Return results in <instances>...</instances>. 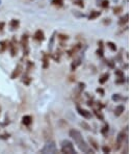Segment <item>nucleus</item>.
Listing matches in <instances>:
<instances>
[{
    "label": "nucleus",
    "instance_id": "obj_1",
    "mask_svg": "<svg viewBox=\"0 0 134 154\" xmlns=\"http://www.w3.org/2000/svg\"><path fill=\"white\" fill-rule=\"evenodd\" d=\"M69 135L74 140L75 144L77 145L79 150L82 151L83 153H94L95 152V151L86 144L84 139H83L82 135H81L80 131H78L77 129H71V130L69 131Z\"/></svg>",
    "mask_w": 134,
    "mask_h": 154
},
{
    "label": "nucleus",
    "instance_id": "obj_2",
    "mask_svg": "<svg viewBox=\"0 0 134 154\" xmlns=\"http://www.w3.org/2000/svg\"><path fill=\"white\" fill-rule=\"evenodd\" d=\"M127 134H128V127H125L122 131H120L119 134H117V139H115V150H120L122 147V145L124 144V141L127 139Z\"/></svg>",
    "mask_w": 134,
    "mask_h": 154
},
{
    "label": "nucleus",
    "instance_id": "obj_3",
    "mask_svg": "<svg viewBox=\"0 0 134 154\" xmlns=\"http://www.w3.org/2000/svg\"><path fill=\"white\" fill-rule=\"evenodd\" d=\"M60 151L62 153H67V154H75L76 150L74 148L73 143H71L69 140H63L61 142V149Z\"/></svg>",
    "mask_w": 134,
    "mask_h": 154
},
{
    "label": "nucleus",
    "instance_id": "obj_4",
    "mask_svg": "<svg viewBox=\"0 0 134 154\" xmlns=\"http://www.w3.org/2000/svg\"><path fill=\"white\" fill-rule=\"evenodd\" d=\"M41 153H58V149L54 141H49L44 145L40 151Z\"/></svg>",
    "mask_w": 134,
    "mask_h": 154
},
{
    "label": "nucleus",
    "instance_id": "obj_5",
    "mask_svg": "<svg viewBox=\"0 0 134 154\" xmlns=\"http://www.w3.org/2000/svg\"><path fill=\"white\" fill-rule=\"evenodd\" d=\"M28 40H29V37L28 35L24 33L21 38V41H20V44H21V47L23 49V56H27L30 52V49H29V46H28Z\"/></svg>",
    "mask_w": 134,
    "mask_h": 154
},
{
    "label": "nucleus",
    "instance_id": "obj_6",
    "mask_svg": "<svg viewBox=\"0 0 134 154\" xmlns=\"http://www.w3.org/2000/svg\"><path fill=\"white\" fill-rule=\"evenodd\" d=\"M16 45H17V40L14 37L12 38V42H8V48H10L11 56H12V57H15L18 53V49H17V47H16Z\"/></svg>",
    "mask_w": 134,
    "mask_h": 154
},
{
    "label": "nucleus",
    "instance_id": "obj_7",
    "mask_svg": "<svg viewBox=\"0 0 134 154\" xmlns=\"http://www.w3.org/2000/svg\"><path fill=\"white\" fill-rule=\"evenodd\" d=\"M82 47H83V45L80 44V43H79V44L74 45V46L72 47V48L70 49V50L67 51L68 56H69V57H73V56L77 53V52H79V51L81 50V49H82Z\"/></svg>",
    "mask_w": 134,
    "mask_h": 154
},
{
    "label": "nucleus",
    "instance_id": "obj_8",
    "mask_svg": "<svg viewBox=\"0 0 134 154\" xmlns=\"http://www.w3.org/2000/svg\"><path fill=\"white\" fill-rule=\"evenodd\" d=\"M76 110H77V112H78L81 117L84 118V119H92V117H93L92 112H88V110H86V109H83V108L80 107L79 105L76 106Z\"/></svg>",
    "mask_w": 134,
    "mask_h": 154
},
{
    "label": "nucleus",
    "instance_id": "obj_9",
    "mask_svg": "<svg viewBox=\"0 0 134 154\" xmlns=\"http://www.w3.org/2000/svg\"><path fill=\"white\" fill-rule=\"evenodd\" d=\"M33 40L37 41V42H38V43H42L43 41L45 40L44 31H43L42 29H38V30L35 32V35H33Z\"/></svg>",
    "mask_w": 134,
    "mask_h": 154
},
{
    "label": "nucleus",
    "instance_id": "obj_10",
    "mask_svg": "<svg viewBox=\"0 0 134 154\" xmlns=\"http://www.w3.org/2000/svg\"><path fill=\"white\" fill-rule=\"evenodd\" d=\"M42 68L43 69H48L49 68V54L46 53V52H43L42 54Z\"/></svg>",
    "mask_w": 134,
    "mask_h": 154
},
{
    "label": "nucleus",
    "instance_id": "obj_11",
    "mask_svg": "<svg viewBox=\"0 0 134 154\" xmlns=\"http://www.w3.org/2000/svg\"><path fill=\"white\" fill-rule=\"evenodd\" d=\"M22 70H23V68H22L21 65H18L17 67L15 68V70L12 72V74H11V78L12 79H16L17 77L20 76V74L22 73Z\"/></svg>",
    "mask_w": 134,
    "mask_h": 154
},
{
    "label": "nucleus",
    "instance_id": "obj_12",
    "mask_svg": "<svg viewBox=\"0 0 134 154\" xmlns=\"http://www.w3.org/2000/svg\"><path fill=\"white\" fill-rule=\"evenodd\" d=\"M33 118L30 115H25L22 117V124L25 126H30L32 124Z\"/></svg>",
    "mask_w": 134,
    "mask_h": 154
},
{
    "label": "nucleus",
    "instance_id": "obj_13",
    "mask_svg": "<svg viewBox=\"0 0 134 154\" xmlns=\"http://www.w3.org/2000/svg\"><path fill=\"white\" fill-rule=\"evenodd\" d=\"M88 142H90V148H92L93 150H94V151L99 150V144H98V142L94 139V137H88Z\"/></svg>",
    "mask_w": 134,
    "mask_h": 154
},
{
    "label": "nucleus",
    "instance_id": "obj_14",
    "mask_svg": "<svg viewBox=\"0 0 134 154\" xmlns=\"http://www.w3.org/2000/svg\"><path fill=\"white\" fill-rule=\"evenodd\" d=\"M81 63H82V57H79V58H77V60H73V62H72V64H71V71L74 72L75 70H76L77 68L81 65Z\"/></svg>",
    "mask_w": 134,
    "mask_h": 154
},
{
    "label": "nucleus",
    "instance_id": "obj_15",
    "mask_svg": "<svg viewBox=\"0 0 134 154\" xmlns=\"http://www.w3.org/2000/svg\"><path fill=\"white\" fill-rule=\"evenodd\" d=\"M20 26V21L18 19H13L11 20L10 22V27H11V30H17Z\"/></svg>",
    "mask_w": 134,
    "mask_h": 154
},
{
    "label": "nucleus",
    "instance_id": "obj_16",
    "mask_svg": "<svg viewBox=\"0 0 134 154\" xmlns=\"http://www.w3.org/2000/svg\"><path fill=\"white\" fill-rule=\"evenodd\" d=\"M8 41L6 40H2L0 41V53H3L8 50Z\"/></svg>",
    "mask_w": 134,
    "mask_h": 154
},
{
    "label": "nucleus",
    "instance_id": "obj_17",
    "mask_svg": "<svg viewBox=\"0 0 134 154\" xmlns=\"http://www.w3.org/2000/svg\"><path fill=\"white\" fill-rule=\"evenodd\" d=\"M55 37H56V32H53L51 35V38H50L49 40V43H48V50L51 52L52 49H53L54 47V43H55Z\"/></svg>",
    "mask_w": 134,
    "mask_h": 154
},
{
    "label": "nucleus",
    "instance_id": "obj_18",
    "mask_svg": "<svg viewBox=\"0 0 134 154\" xmlns=\"http://www.w3.org/2000/svg\"><path fill=\"white\" fill-rule=\"evenodd\" d=\"M128 21H129V14H125L123 17L120 18V20H119V25L120 26H124V25H126L127 23H128Z\"/></svg>",
    "mask_w": 134,
    "mask_h": 154
},
{
    "label": "nucleus",
    "instance_id": "obj_19",
    "mask_svg": "<svg viewBox=\"0 0 134 154\" xmlns=\"http://www.w3.org/2000/svg\"><path fill=\"white\" fill-rule=\"evenodd\" d=\"M111 99H112V101H114V102H120V101H127L128 100V98L127 97H122V95L120 94H113L112 97H111Z\"/></svg>",
    "mask_w": 134,
    "mask_h": 154
},
{
    "label": "nucleus",
    "instance_id": "obj_20",
    "mask_svg": "<svg viewBox=\"0 0 134 154\" xmlns=\"http://www.w3.org/2000/svg\"><path fill=\"white\" fill-rule=\"evenodd\" d=\"M101 12L100 11H92L90 14L88 15V20H95L97 18H99L101 16Z\"/></svg>",
    "mask_w": 134,
    "mask_h": 154
},
{
    "label": "nucleus",
    "instance_id": "obj_21",
    "mask_svg": "<svg viewBox=\"0 0 134 154\" xmlns=\"http://www.w3.org/2000/svg\"><path fill=\"white\" fill-rule=\"evenodd\" d=\"M125 112V106L124 105H117L114 108V116L115 117H120L123 112Z\"/></svg>",
    "mask_w": 134,
    "mask_h": 154
},
{
    "label": "nucleus",
    "instance_id": "obj_22",
    "mask_svg": "<svg viewBox=\"0 0 134 154\" xmlns=\"http://www.w3.org/2000/svg\"><path fill=\"white\" fill-rule=\"evenodd\" d=\"M109 77H110V74L108 73V72H107V73H104L103 75H102L99 78V83H100V85H104V83L107 82V81H108Z\"/></svg>",
    "mask_w": 134,
    "mask_h": 154
},
{
    "label": "nucleus",
    "instance_id": "obj_23",
    "mask_svg": "<svg viewBox=\"0 0 134 154\" xmlns=\"http://www.w3.org/2000/svg\"><path fill=\"white\" fill-rule=\"evenodd\" d=\"M31 81H32V78H31L30 76H28V74L24 73L23 79H22V82H23L25 85H29L31 83Z\"/></svg>",
    "mask_w": 134,
    "mask_h": 154
},
{
    "label": "nucleus",
    "instance_id": "obj_24",
    "mask_svg": "<svg viewBox=\"0 0 134 154\" xmlns=\"http://www.w3.org/2000/svg\"><path fill=\"white\" fill-rule=\"evenodd\" d=\"M100 132L102 133V134L104 135V137H107L108 132H109V124L108 123H105V125H104V127L100 130Z\"/></svg>",
    "mask_w": 134,
    "mask_h": 154
},
{
    "label": "nucleus",
    "instance_id": "obj_25",
    "mask_svg": "<svg viewBox=\"0 0 134 154\" xmlns=\"http://www.w3.org/2000/svg\"><path fill=\"white\" fill-rule=\"evenodd\" d=\"M106 46L108 47V48L110 49V51H112V52H115L117 51V45L114 44L113 42H110V41H108L107 43H106Z\"/></svg>",
    "mask_w": 134,
    "mask_h": 154
},
{
    "label": "nucleus",
    "instance_id": "obj_26",
    "mask_svg": "<svg viewBox=\"0 0 134 154\" xmlns=\"http://www.w3.org/2000/svg\"><path fill=\"white\" fill-rule=\"evenodd\" d=\"M100 5H101L102 8H104V10H108L109 8V0H101V2H100Z\"/></svg>",
    "mask_w": 134,
    "mask_h": 154
},
{
    "label": "nucleus",
    "instance_id": "obj_27",
    "mask_svg": "<svg viewBox=\"0 0 134 154\" xmlns=\"http://www.w3.org/2000/svg\"><path fill=\"white\" fill-rule=\"evenodd\" d=\"M33 68H35V63H32L31 60H28V62H27L26 72H25V73H26V74H29V72H30L31 70L33 69Z\"/></svg>",
    "mask_w": 134,
    "mask_h": 154
},
{
    "label": "nucleus",
    "instance_id": "obj_28",
    "mask_svg": "<svg viewBox=\"0 0 134 154\" xmlns=\"http://www.w3.org/2000/svg\"><path fill=\"white\" fill-rule=\"evenodd\" d=\"M51 2L56 8H61V6H63V0H51Z\"/></svg>",
    "mask_w": 134,
    "mask_h": 154
},
{
    "label": "nucleus",
    "instance_id": "obj_29",
    "mask_svg": "<svg viewBox=\"0 0 134 154\" xmlns=\"http://www.w3.org/2000/svg\"><path fill=\"white\" fill-rule=\"evenodd\" d=\"M57 38H58V40L61 41V42H65V41H68L70 38L69 35H63V33H58Z\"/></svg>",
    "mask_w": 134,
    "mask_h": 154
},
{
    "label": "nucleus",
    "instance_id": "obj_30",
    "mask_svg": "<svg viewBox=\"0 0 134 154\" xmlns=\"http://www.w3.org/2000/svg\"><path fill=\"white\" fill-rule=\"evenodd\" d=\"M112 11H113V14H114V15H119V14H121L123 12V6L115 5L114 8H112Z\"/></svg>",
    "mask_w": 134,
    "mask_h": 154
},
{
    "label": "nucleus",
    "instance_id": "obj_31",
    "mask_svg": "<svg viewBox=\"0 0 134 154\" xmlns=\"http://www.w3.org/2000/svg\"><path fill=\"white\" fill-rule=\"evenodd\" d=\"M104 46H99V48H98V50L96 51L97 55L99 56V57H103L104 56V49H103Z\"/></svg>",
    "mask_w": 134,
    "mask_h": 154
},
{
    "label": "nucleus",
    "instance_id": "obj_32",
    "mask_svg": "<svg viewBox=\"0 0 134 154\" xmlns=\"http://www.w3.org/2000/svg\"><path fill=\"white\" fill-rule=\"evenodd\" d=\"M94 114H95V116H96V117H97L99 120H101V121H104V116L102 115V112H100V110L94 109Z\"/></svg>",
    "mask_w": 134,
    "mask_h": 154
},
{
    "label": "nucleus",
    "instance_id": "obj_33",
    "mask_svg": "<svg viewBox=\"0 0 134 154\" xmlns=\"http://www.w3.org/2000/svg\"><path fill=\"white\" fill-rule=\"evenodd\" d=\"M73 3L75 5L79 6V8H84V3H83V0H73Z\"/></svg>",
    "mask_w": 134,
    "mask_h": 154
},
{
    "label": "nucleus",
    "instance_id": "obj_34",
    "mask_svg": "<svg viewBox=\"0 0 134 154\" xmlns=\"http://www.w3.org/2000/svg\"><path fill=\"white\" fill-rule=\"evenodd\" d=\"M60 56H61V53L58 51V52H56L55 54H53V55H52V57H53V60H55L56 63H59L60 62Z\"/></svg>",
    "mask_w": 134,
    "mask_h": 154
},
{
    "label": "nucleus",
    "instance_id": "obj_35",
    "mask_svg": "<svg viewBox=\"0 0 134 154\" xmlns=\"http://www.w3.org/2000/svg\"><path fill=\"white\" fill-rule=\"evenodd\" d=\"M105 64L107 65L109 68H111V69H114L115 68V64L112 60H105Z\"/></svg>",
    "mask_w": 134,
    "mask_h": 154
},
{
    "label": "nucleus",
    "instance_id": "obj_36",
    "mask_svg": "<svg viewBox=\"0 0 134 154\" xmlns=\"http://www.w3.org/2000/svg\"><path fill=\"white\" fill-rule=\"evenodd\" d=\"M126 81L127 80L125 79V77H117V80H115V83H117V85H124Z\"/></svg>",
    "mask_w": 134,
    "mask_h": 154
},
{
    "label": "nucleus",
    "instance_id": "obj_37",
    "mask_svg": "<svg viewBox=\"0 0 134 154\" xmlns=\"http://www.w3.org/2000/svg\"><path fill=\"white\" fill-rule=\"evenodd\" d=\"M114 74L117 77H125V74H124V71H122V70H115L114 71Z\"/></svg>",
    "mask_w": 134,
    "mask_h": 154
},
{
    "label": "nucleus",
    "instance_id": "obj_38",
    "mask_svg": "<svg viewBox=\"0 0 134 154\" xmlns=\"http://www.w3.org/2000/svg\"><path fill=\"white\" fill-rule=\"evenodd\" d=\"M77 89H78L81 93H82V91L85 89V83L84 82H81V81H80V82L78 83V87H77Z\"/></svg>",
    "mask_w": 134,
    "mask_h": 154
},
{
    "label": "nucleus",
    "instance_id": "obj_39",
    "mask_svg": "<svg viewBox=\"0 0 134 154\" xmlns=\"http://www.w3.org/2000/svg\"><path fill=\"white\" fill-rule=\"evenodd\" d=\"M11 137L10 133H3V134H0V139L1 140H8Z\"/></svg>",
    "mask_w": 134,
    "mask_h": 154
},
{
    "label": "nucleus",
    "instance_id": "obj_40",
    "mask_svg": "<svg viewBox=\"0 0 134 154\" xmlns=\"http://www.w3.org/2000/svg\"><path fill=\"white\" fill-rule=\"evenodd\" d=\"M102 151L104 153H110V148L108 146H103L102 147Z\"/></svg>",
    "mask_w": 134,
    "mask_h": 154
},
{
    "label": "nucleus",
    "instance_id": "obj_41",
    "mask_svg": "<svg viewBox=\"0 0 134 154\" xmlns=\"http://www.w3.org/2000/svg\"><path fill=\"white\" fill-rule=\"evenodd\" d=\"M73 14H74L75 16H76L77 18H83V17H85V15H84V14H79L78 12H76V11H74Z\"/></svg>",
    "mask_w": 134,
    "mask_h": 154
},
{
    "label": "nucleus",
    "instance_id": "obj_42",
    "mask_svg": "<svg viewBox=\"0 0 134 154\" xmlns=\"http://www.w3.org/2000/svg\"><path fill=\"white\" fill-rule=\"evenodd\" d=\"M96 92L99 93V94H101L102 96H104V95H105V91L102 89V88H98V89L96 90Z\"/></svg>",
    "mask_w": 134,
    "mask_h": 154
},
{
    "label": "nucleus",
    "instance_id": "obj_43",
    "mask_svg": "<svg viewBox=\"0 0 134 154\" xmlns=\"http://www.w3.org/2000/svg\"><path fill=\"white\" fill-rule=\"evenodd\" d=\"M81 126H83L84 129H86V130H90V126L88 125V124H86L85 122H82V123H81Z\"/></svg>",
    "mask_w": 134,
    "mask_h": 154
},
{
    "label": "nucleus",
    "instance_id": "obj_44",
    "mask_svg": "<svg viewBox=\"0 0 134 154\" xmlns=\"http://www.w3.org/2000/svg\"><path fill=\"white\" fill-rule=\"evenodd\" d=\"M103 23H104V25H109V24L111 23V20L110 19H104Z\"/></svg>",
    "mask_w": 134,
    "mask_h": 154
},
{
    "label": "nucleus",
    "instance_id": "obj_45",
    "mask_svg": "<svg viewBox=\"0 0 134 154\" xmlns=\"http://www.w3.org/2000/svg\"><path fill=\"white\" fill-rule=\"evenodd\" d=\"M4 26H5V23H4V22H0V32H2V31H3Z\"/></svg>",
    "mask_w": 134,
    "mask_h": 154
},
{
    "label": "nucleus",
    "instance_id": "obj_46",
    "mask_svg": "<svg viewBox=\"0 0 134 154\" xmlns=\"http://www.w3.org/2000/svg\"><path fill=\"white\" fill-rule=\"evenodd\" d=\"M100 2H101V0H97V5H99Z\"/></svg>",
    "mask_w": 134,
    "mask_h": 154
},
{
    "label": "nucleus",
    "instance_id": "obj_47",
    "mask_svg": "<svg viewBox=\"0 0 134 154\" xmlns=\"http://www.w3.org/2000/svg\"><path fill=\"white\" fill-rule=\"evenodd\" d=\"M0 114H1V108H0Z\"/></svg>",
    "mask_w": 134,
    "mask_h": 154
},
{
    "label": "nucleus",
    "instance_id": "obj_48",
    "mask_svg": "<svg viewBox=\"0 0 134 154\" xmlns=\"http://www.w3.org/2000/svg\"><path fill=\"white\" fill-rule=\"evenodd\" d=\"M0 4H1V0H0Z\"/></svg>",
    "mask_w": 134,
    "mask_h": 154
}]
</instances>
